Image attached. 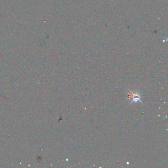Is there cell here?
<instances>
[{
    "label": "cell",
    "mask_w": 168,
    "mask_h": 168,
    "mask_svg": "<svg viewBox=\"0 0 168 168\" xmlns=\"http://www.w3.org/2000/svg\"><path fill=\"white\" fill-rule=\"evenodd\" d=\"M133 91L134 95H133V98L131 100V101L129 105L131 104L132 103H136L138 102L142 103L143 97L141 95L139 90L136 89V90H133Z\"/></svg>",
    "instance_id": "obj_1"
}]
</instances>
